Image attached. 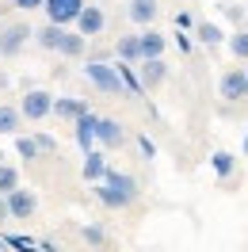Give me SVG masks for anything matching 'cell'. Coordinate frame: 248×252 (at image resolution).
<instances>
[{"instance_id":"8992f818","label":"cell","mask_w":248,"mask_h":252,"mask_svg":"<svg viewBox=\"0 0 248 252\" xmlns=\"http://www.w3.org/2000/svg\"><path fill=\"white\" fill-rule=\"evenodd\" d=\"M27 38H31V27H27V23H8V27L0 31V54H4V58H16L19 50L27 46Z\"/></svg>"},{"instance_id":"4316f807","label":"cell","mask_w":248,"mask_h":252,"mask_svg":"<svg viewBox=\"0 0 248 252\" xmlns=\"http://www.w3.org/2000/svg\"><path fill=\"white\" fill-rule=\"evenodd\" d=\"M84 237H88V241H92V245H99V241H103V233H99V229H95V225H88V229H84Z\"/></svg>"},{"instance_id":"7402d4cb","label":"cell","mask_w":248,"mask_h":252,"mask_svg":"<svg viewBox=\"0 0 248 252\" xmlns=\"http://www.w3.org/2000/svg\"><path fill=\"white\" fill-rule=\"evenodd\" d=\"M229 50H233V58H241V62H248V31H237L229 38Z\"/></svg>"},{"instance_id":"44dd1931","label":"cell","mask_w":248,"mask_h":252,"mask_svg":"<svg viewBox=\"0 0 248 252\" xmlns=\"http://www.w3.org/2000/svg\"><path fill=\"white\" fill-rule=\"evenodd\" d=\"M199 38L206 42V46H217L225 34H221V27H217V23H199Z\"/></svg>"},{"instance_id":"7c38bea8","label":"cell","mask_w":248,"mask_h":252,"mask_svg":"<svg viewBox=\"0 0 248 252\" xmlns=\"http://www.w3.org/2000/svg\"><path fill=\"white\" fill-rule=\"evenodd\" d=\"M126 12H130V19H134L138 27H149L160 8H156V0H130V8H126Z\"/></svg>"},{"instance_id":"4dcf8cb0","label":"cell","mask_w":248,"mask_h":252,"mask_svg":"<svg viewBox=\"0 0 248 252\" xmlns=\"http://www.w3.org/2000/svg\"><path fill=\"white\" fill-rule=\"evenodd\" d=\"M0 249H4V241H0Z\"/></svg>"},{"instance_id":"8fae6325","label":"cell","mask_w":248,"mask_h":252,"mask_svg":"<svg viewBox=\"0 0 248 252\" xmlns=\"http://www.w3.org/2000/svg\"><path fill=\"white\" fill-rule=\"evenodd\" d=\"M84 50H88V38L80 31H62V42H58L62 58H84Z\"/></svg>"},{"instance_id":"6da1fadb","label":"cell","mask_w":248,"mask_h":252,"mask_svg":"<svg viewBox=\"0 0 248 252\" xmlns=\"http://www.w3.org/2000/svg\"><path fill=\"white\" fill-rule=\"evenodd\" d=\"M138 199V184H134V176L126 172H103L99 176V203L111 206V210H123V206H130Z\"/></svg>"},{"instance_id":"5bb4252c","label":"cell","mask_w":248,"mask_h":252,"mask_svg":"<svg viewBox=\"0 0 248 252\" xmlns=\"http://www.w3.org/2000/svg\"><path fill=\"white\" fill-rule=\"evenodd\" d=\"M84 111H88V103H84V99H73V95L58 99V95H54V115H62V119H73V123H77Z\"/></svg>"},{"instance_id":"f1b7e54d","label":"cell","mask_w":248,"mask_h":252,"mask_svg":"<svg viewBox=\"0 0 248 252\" xmlns=\"http://www.w3.org/2000/svg\"><path fill=\"white\" fill-rule=\"evenodd\" d=\"M0 160H4V149H0Z\"/></svg>"},{"instance_id":"ba28073f","label":"cell","mask_w":248,"mask_h":252,"mask_svg":"<svg viewBox=\"0 0 248 252\" xmlns=\"http://www.w3.org/2000/svg\"><path fill=\"white\" fill-rule=\"evenodd\" d=\"M95 142L103 145V149H119V145L126 142V134L115 119H95Z\"/></svg>"},{"instance_id":"9c48e42d","label":"cell","mask_w":248,"mask_h":252,"mask_svg":"<svg viewBox=\"0 0 248 252\" xmlns=\"http://www.w3.org/2000/svg\"><path fill=\"white\" fill-rule=\"evenodd\" d=\"M217 92H221V99H241L248 92V73L245 69H229L221 77V84H217Z\"/></svg>"},{"instance_id":"3957f363","label":"cell","mask_w":248,"mask_h":252,"mask_svg":"<svg viewBox=\"0 0 248 252\" xmlns=\"http://www.w3.org/2000/svg\"><path fill=\"white\" fill-rule=\"evenodd\" d=\"M19 111H23V119H31V123H42L46 115H54V95L46 88H31V92L19 99Z\"/></svg>"},{"instance_id":"277c9868","label":"cell","mask_w":248,"mask_h":252,"mask_svg":"<svg viewBox=\"0 0 248 252\" xmlns=\"http://www.w3.org/2000/svg\"><path fill=\"white\" fill-rule=\"evenodd\" d=\"M4 199H8V218H16V221H27L34 210H38V199H34V191H27L23 184H19V188H12L8 195H4Z\"/></svg>"},{"instance_id":"ffe728a7","label":"cell","mask_w":248,"mask_h":252,"mask_svg":"<svg viewBox=\"0 0 248 252\" xmlns=\"http://www.w3.org/2000/svg\"><path fill=\"white\" fill-rule=\"evenodd\" d=\"M103 172H107L103 157H99V153H88V157H84V180H99Z\"/></svg>"},{"instance_id":"4fadbf2b","label":"cell","mask_w":248,"mask_h":252,"mask_svg":"<svg viewBox=\"0 0 248 252\" xmlns=\"http://www.w3.org/2000/svg\"><path fill=\"white\" fill-rule=\"evenodd\" d=\"M62 31L65 27H58V23H42V27H38V31H31L34 34V42H38V46L42 50H54V54H58V42H62Z\"/></svg>"},{"instance_id":"d6986e66","label":"cell","mask_w":248,"mask_h":252,"mask_svg":"<svg viewBox=\"0 0 248 252\" xmlns=\"http://www.w3.org/2000/svg\"><path fill=\"white\" fill-rule=\"evenodd\" d=\"M12 188H19V168H16V164H4V160H0V195H8Z\"/></svg>"},{"instance_id":"f546056e","label":"cell","mask_w":248,"mask_h":252,"mask_svg":"<svg viewBox=\"0 0 248 252\" xmlns=\"http://www.w3.org/2000/svg\"><path fill=\"white\" fill-rule=\"evenodd\" d=\"M245 153H248V142H245Z\"/></svg>"},{"instance_id":"7a4b0ae2","label":"cell","mask_w":248,"mask_h":252,"mask_svg":"<svg viewBox=\"0 0 248 252\" xmlns=\"http://www.w3.org/2000/svg\"><path fill=\"white\" fill-rule=\"evenodd\" d=\"M88 80H92L95 88H103V92H111V95H119L126 88L123 84V77H119V65H107L103 58H95V62H88Z\"/></svg>"},{"instance_id":"cb8c5ba5","label":"cell","mask_w":248,"mask_h":252,"mask_svg":"<svg viewBox=\"0 0 248 252\" xmlns=\"http://www.w3.org/2000/svg\"><path fill=\"white\" fill-rule=\"evenodd\" d=\"M214 172L217 176H229L233 172V157H229V153H214Z\"/></svg>"},{"instance_id":"d4e9b609","label":"cell","mask_w":248,"mask_h":252,"mask_svg":"<svg viewBox=\"0 0 248 252\" xmlns=\"http://www.w3.org/2000/svg\"><path fill=\"white\" fill-rule=\"evenodd\" d=\"M34 142H38V153H50V149H54V138H46V134H34Z\"/></svg>"},{"instance_id":"e0dca14e","label":"cell","mask_w":248,"mask_h":252,"mask_svg":"<svg viewBox=\"0 0 248 252\" xmlns=\"http://www.w3.org/2000/svg\"><path fill=\"white\" fill-rule=\"evenodd\" d=\"M19 123H23V111L12 103H0V134H16Z\"/></svg>"},{"instance_id":"9a60e30c","label":"cell","mask_w":248,"mask_h":252,"mask_svg":"<svg viewBox=\"0 0 248 252\" xmlns=\"http://www.w3.org/2000/svg\"><path fill=\"white\" fill-rule=\"evenodd\" d=\"M138 42H141V58H160L164 46H168V38H164V34H156V31L138 34Z\"/></svg>"},{"instance_id":"603a6c76","label":"cell","mask_w":248,"mask_h":252,"mask_svg":"<svg viewBox=\"0 0 248 252\" xmlns=\"http://www.w3.org/2000/svg\"><path fill=\"white\" fill-rule=\"evenodd\" d=\"M16 149L23 160H38V142L34 138H16Z\"/></svg>"},{"instance_id":"ac0fdd59","label":"cell","mask_w":248,"mask_h":252,"mask_svg":"<svg viewBox=\"0 0 248 252\" xmlns=\"http://www.w3.org/2000/svg\"><path fill=\"white\" fill-rule=\"evenodd\" d=\"M115 54H119L123 62H141V42H138V34H123V38H119V46H115Z\"/></svg>"},{"instance_id":"5b68a950","label":"cell","mask_w":248,"mask_h":252,"mask_svg":"<svg viewBox=\"0 0 248 252\" xmlns=\"http://www.w3.org/2000/svg\"><path fill=\"white\" fill-rule=\"evenodd\" d=\"M42 8H46V19H50V23L69 27V23H77L84 0H42Z\"/></svg>"},{"instance_id":"30bf717a","label":"cell","mask_w":248,"mask_h":252,"mask_svg":"<svg viewBox=\"0 0 248 252\" xmlns=\"http://www.w3.org/2000/svg\"><path fill=\"white\" fill-rule=\"evenodd\" d=\"M164 77H168V65L160 58H141V88H156V84H164Z\"/></svg>"},{"instance_id":"2e32d148","label":"cell","mask_w":248,"mask_h":252,"mask_svg":"<svg viewBox=\"0 0 248 252\" xmlns=\"http://www.w3.org/2000/svg\"><path fill=\"white\" fill-rule=\"evenodd\" d=\"M92 142H95V115H80L77 119V145L80 149H92Z\"/></svg>"},{"instance_id":"52a82bcc","label":"cell","mask_w":248,"mask_h":252,"mask_svg":"<svg viewBox=\"0 0 248 252\" xmlns=\"http://www.w3.org/2000/svg\"><path fill=\"white\" fill-rule=\"evenodd\" d=\"M103 27H107V16H103V8L84 0V8H80V16H77V31L84 34V38H92V34H99Z\"/></svg>"},{"instance_id":"83f0119b","label":"cell","mask_w":248,"mask_h":252,"mask_svg":"<svg viewBox=\"0 0 248 252\" xmlns=\"http://www.w3.org/2000/svg\"><path fill=\"white\" fill-rule=\"evenodd\" d=\"M0 221H8V199L0 195Z\"/></svg>"},{"instance_id":"484cf974","label":"cell","mask_w":248,"mask_h":252,"mask_svg":"<svg viewBox=\"0 0 248 252\" xmlns=\"http://www.w3.org/2000/svg\"><path fill=\"white\" fill-rule=\"evenodd\" d=\"M16 8H23V12H34V8H42V0H12Z\"/></svg>"}]
</instances>
